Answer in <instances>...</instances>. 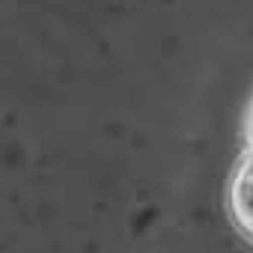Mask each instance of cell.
<instances>
[{
    "label": "cell",
    "instance_id": "2",
    "mask_svg": "<svg viewBox=\"0 0 253 253\" xmlns=\"http://www.w3.org/2000/svg\"><path fill=\"white\" fill-rule=\"evenodd\" d=\"M241 143L253 149V92L244 104V113H241Z\"/></svg>",
    "mask_w": 253,
    "mask_h": 253
},
{
    "label": "cell",
    "instance_id": "1",
    "mask_svg": "<svg viewBox=\"0 0 253 253\" xmlns=\"http://www.w3.org/2000/svg\"><path fill=\"white\" fill-rule=\"evenodd\" d=\"M223 209L232 229L247 244H253V149L250 146H241V152L229 167L226 188H223Z\"/></svg>",
    "mask_w": 253,
    "mask_h": 253
}]
</instances>
